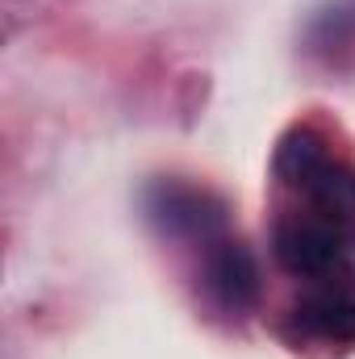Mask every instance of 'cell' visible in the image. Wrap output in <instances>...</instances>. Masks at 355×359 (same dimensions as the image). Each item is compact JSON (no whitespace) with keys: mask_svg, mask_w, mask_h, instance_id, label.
I'll return each mask as SVG.
<instances>
[{"mask_svg":"<svg viewBox=\"0 0 355 359\" xmlns=\"http://www.w3.org/2000/svg\"><path fill=\"white\" fill-rule=\"evenodd\" d=\"M155 213H163V222L176 230H205L222 222V213H205V192L192 188H159Z\"/></svg>","mask_w":355,"mask_h":359,"instance_id":"5b68a950","label":"cell"},{"mask_svg":"<svg viewBox=\"0 0 355 359\" xmlns=\"http://www.w3.org/2000/svg\"><path fill=\"white\" fill-rule=\"evenodd\" d=\"M297 330L322 343H355V301L343 292H318L293 305Z\"/></svg>","mask_w":355,"mask_h":359,"instance_id":"277c9868","label":"cell"},{"mask_svg":"<svg viewBox=\"0 0 355 359\" xmlns=\"http://www.w3.org/2000/svg\"><path fill=\"white\" fill-rule=\"evenodd\" d=\"M276 176L288 188L305 192L318 217H330L343 226L355 213V172L339 155L326 151V142L309 126H293L276 147Z\"/></svg>","mask_w":355,"mask_h":359,"instance_id":"6da1fadb","label":"cell"},{"mask_svg":"<svg viewBox=\"0 0 355 359\" xmlns=\"http://www.w3.org/2000/svg\"><path fill=\"white\" fill-rule=\"evenodd\" d=\"M272 251L280 259V268L293 276H322L335 268L339 251H343V226H335L330 217H288L276 226Z\"/></svg>","mask_w":355,"mask_h":359,"instance_id":"7a4b0ae2","label":"cell"},{"mask_svg":"<svg viewBox=\"0 0 355 359\" xmlns=\"http://www.w3.org/2000/svg\"><path fill=\"white\" fill-rule=\"evenodd\" d=\"M209 288L226 309H247L260 297V268L243 243H217L209 251Z\"/></svg>","mask_w":355,"mask_h":359,"instance_id":"3957f363","label":"cell"}]
</instances>
